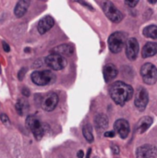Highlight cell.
<instances>
[{"mask_svg":"<svg viewBox=\"0 0 157 158\" xmlns=\"http://www.w3.org/2000/svg\"><path fill=\"white\" fill-rule=\"evenodd\" d=\"M16 110H17L19 115L23 116L29 110V104H28V102L25 99H23V98L18 100V102L16 104Z\"/></svg>","mask_w":157,"mask_h":158,"instance_id":"20","label":"cell"},{"mask_svg":"<svg viewBox=\"0 0 157 158\" xmlns=\"http://www.w3.org/2000/svg\"><path fill=\"white\" fill-rule=\"evenodd\" d=\"M3 49H4V50H5V52H6V53H8V52L10 51L9 45H8L6 43H5V42H3Z\"/></svg>","mask_w":157,"mask_h":158,"instance_id":"25","label":"cell"},{"mask_svg":"<svg viewBox=\"0 0 157 158\" xmlns=\"http://www.w3.org/2000/svg\"><path fill=\"white\" fill-rule=\"evenodd\" d=\"M115 131L122 139H126L130 133V124L127 120L125 119H118L115 122L114 125Z\"/></svg>","mask_w":157,"mask_h":158,"instance_id":"12","label":"cell"},{"mask_svg":"<svg viewBox=\"0 0 157 158\" xmlns=\"http://www.w3.org/2000/svg\"><path fill=\"white\" fill-rule=\"evenodd\" d=\"M109 94L113 101L120 106L130 101L133 95V89L130 85L123 81H116L109 89Z\"/></svg>","mask_w":157,"mask_h":158,"instance_id":"1","label":"cell"},{"mask_svg":"<svg viewBox=\"0 0 157 158\" xmlns=\"http://www.w3.org/2000/svg\"><path fill=\"white\" fill-rule=\"evenodd\" d=\"M90 154H91V149L88 151V155H87V157L86 158H89V156H90Z\"/></svg>","mask_w":157,"mask_h":158,"instance_id":"30","label":"cell"},{"mask_svg":"<svg viewBox=\"0 0 157 158\" xmlns=\"http://www.w3.org/2000/svg\"><path fill=\"white\" fill-rule=\"evenodd\" d=\"M153 124V118L150 117H143L142 118L139 122L137 123V131L139 133H144Z\"/></svg>","mask_w":157,"mask_h":158,"instance_id":"16","label":"cell"},{"mask_svg":"<svg viewBox=\"0 0 157 158\" xmlns=\"http://www.w3.org/2000/svg\"><path fill=\"white\" fill-rule=\"evenodd\" d=\"M51 53L59 55L61 56H70L74 53V47L71 44H61V45H58V46L53 48L51 50Z\"/></svg>","mask_w":157,"mask_h":158,"instance_id":"13","label":"cell"},{"mask_svg":"<svg viewBox=\"0 0 157 158\" xmlns=\"http://www.w3.org/2000/svg\"><path fill=\"white\" fill-rule=\"evenodd\" d=\"M22 94H23L24 96H29V95H30V91H29L28 89L24 88V89L22 90Z\"/></svg>","mask_w":157,"mask_h":158,"instance_id":"26","label":"cell"},{"mask_svg":"<svg viewBox=\"0 0 157 158\" xmlns=\"http://www.w3.org/2000/svg\"><path fill=\"white\" fill-rule=\"evenodd\" d=\"M103 9H104V12L105 13L106 17L113 22H119L122 20V19H123L122 13L116 7V6L112 2H110V1L104 2Z\"/></svg>","mask_w":157,"mask_h":158,"instance_id":"6","label":"cell"},{"mask_svg":"<svg viewBox=\"0 0 157 158\" xmlns=\"http://www.w3.org/2000/svg\"><path fill=\"white\" fill-rule=\"evenodd\" d=\"M112 149H113L115 154H118L119 153V148L117 145H112Z\"/></svg>","mask_w":157,"mask_h":158,"instance_id":"28","label":"cell"},{"mask_svg":"<svg viewBox=\"0 0 157 158\" xmlns=\"http://www.w3.org/2000/svg\"><path fill=\"white\" fill-rule=\"evenodd\" d=\"M157 54V44L156 43H147L143 50H142V56L143 58L153 56Z\"/></svg>","mask_w":157,"mask_h":158,"instance_id":"19","label":"cell"},{"mask_svg":"<svg viewBox=\"0 0 157 158\" xmlns=\"http://www.w3.org/2000/svg\"><path fill=\"white\" fill-rule=\"evenodd\" d=\"M138 3H139V1H137V0H135V1H126V2H125V4H126L127 6H130V7H134Z\"/></svg>","mask_w":157,"mask_h":158,"instance_id":"24","label":"cell"},{"mask_svg":"<svg viewBox=\"0 0 157 158\" xmlns=\"http://www.w3.org/2000/svg\"><path fill=\"white\" fill-rule=\"evenodd\" d=\"M82 132L83 135L85 137V139L89 142V143H93V128L90 124H86L83 129H82Z\"/></svg>","mask_w":157,"mask_h":158,"instance_id":"22","label":"cell"},{"mask_svg":"<svg viewBox=\"0 0 157 158\" xmlns=\"http://www.w3.org/2000/svg\"><path fill=\"white\" fill-rule=\"evenodd\" d=\"M148 101H149V94L146 89L144 88L139 89L135 96V106L140 111H143L147 106Z\"/></svg>","mask_w":157,"mask_h":158,"instance_id":"10","label":"cell"},{"mask_svg":"<svg viewBox=\"0 0 157 158\" xmlns=\"http://www.w3.org/2000/svg\"><path fill=\"white\" fill-rule=\"evenodd\" d=\"M44 62L47 67L54 70H61L67 66V60L64 56L59 55L51 54L44 58Z\"/></svg>","mask_w":157,"mask_h":158,"instance_id":"7","label":"cell"},{"mask_svg":"<svg viewBox=\"0 0 157 158\" xmlns=\"http://www.w3.org/2000/svg\"><path fill=\"white\" fill-rule=\"evenodd\" d=\"M26 126L31 131L37 141H40L43 136V127L41 121L34 116H29L26 119Z\"/></svg>","mask_w":157,"mask_h":158,"instance_id":"5","label":"cell"},{"mask_svg":"<svg viewBox=\"0 0 157 158\" xmlns=\"http://www.w3.org/2000/svg\"><path fill=\"white\" fill-rule=\"evenodd\" d=\"M95 128L98 131H103L108 127V118L104 114H99L95 117L94 119Z\"/></svg>","mask_w":157,"mask_h":158,"instance_id":"18","label":"cell"},{"mask_svg":"<svg viewBox=\"0 0 157 158\" xmlns=\"http://www.w3.org/2000/svg\"><path fill=\"white\" fill-rule=\"evenodd\" d=\"M83 156H84L83 151H82V150L79 151V152H78V158H83Z\"/></svg>","mask_w":157,"mask_h":158,"instance_id":"29","label":"cell"},{"mask_svg":"<svg viewBox=\"0 0 157 158\" xmlns=\"http://www.w3.org/2000/svg\"><path fill=\"white\" fill-rule=\"evenodd\" d=\"M0 119H1L2 123H3L5 126H6V127H10L11 122H10V120H9L8 117H7L6 114H1V115H0Z\"/></svg>","mask_w":157,"mask_h":158,"instance_id":"23","label":"cell"},{"mask_svg":"<svg viewBox=\"0 0 157 158\" xmlns=\"http://www.w3.org/2000/svg\"><path fill=\"white\" fill-rule=\"evenodd\" d=\"M118 69L113 64H106L104 68V78L106 82L113 81L118 76Z\"/></svg>","mask_w":157,"mask_h":158,"instance_id":"15","label":"cell"},{"mask_svg":"<svg viewBox=\"0 0 157 158\" xmlns=\"http://www.w3.org/2000/svg\"><path fill=\"white\" fill-rule=\"evenodd\" d=\"M105 137H114L115 136V133L113 131H107L105 133Z\"/></svg>","mask_w":157,"mask_h":158,"instance_id":"27","label":"cell"},{"mask_svg":"<svg viewBox=\"0 0 157 158\" xmlns=\"http://www.w3.org/2000/svg\"><path fill=\"white\" fill-rule=\"evenodd\" d=\"M55 24V20L51 16H45L43 17L38 23V31L41 34H44L47 32Z\"/></svg>","mask_w":157,"mask_h":158,"instance_id":"14","label":"cell"},{"mask_svg":"<svg viewBox=\"0 0 157 158\" xmlns=\"http://www.w3.org/2000/svg\"><path fill=\"white\" fill-rule=\"evenodd\" d=\"M127 44V39H126V35L123 32H114L110 35L109 39H108V45H109V49L112 53H119L124 45Z\"/></svg>","mask_w":157,"mask_h":158,"instance_id":"3","label":"cell"},{"mask_svg":"<svg viewBox=\"0 0 157 158\" xmlns=\"http://www.w3.org/2000/svg\"><path fill=\"white\" fill-rule=\"evenodd\" d=\"M141 75L146 84L152 85L157 81V69L152 63L144 64L141 69Z\"/></svg>","mask_w":157,"mask_h":158,"instance_id":"4","label":"cell"},{"mask_svg":"<svg viewBox=\"0 0 157 158\" xmlns=\"http://www.w3.org/2000/svg\"><path fill=\"white\" fill-rule=\"evenodd\" d=\"M30 5V1H26V0H20L17 3L15 9H14V14L17 18H21L22 16L25 15L28 7Z\"/></svg>","mask_w":157,"mask_h":158,"instance_id":"17","label":"cell"},{"mask_svg":"<svg viewBox=\"0 0 157 158\" xmlns=\"http://www.w3.org/2000/svg\"><path fill=\"white\" fill-rule=\"evenodd\" d=\"M137 158H156L157 147L152 144H144L140 146L136 152Z\"/></svg>","mask_w":157,"mask_h":158,"instance_id":"9","label":"cell"},{"mask_svg":"<svg viewBox=\"0 0 157 158\" xmlns=\"http://www.w3.org/2000/svg\"><path fill=\"white\" fill-rule=\"evenodd\" d=\"M58 104V96L56 93H48L41 99V106L45 111H53Z\"/></svg>","mask_w":157,"mask_h":158,"instance_id":"8","label":"cell"},{"mask_svg":"<svg viewBox=\"0 0 157 158\" xmlns=\"http://www.w3.org/2000/svg\"><path fill=\"white\" fill-rule=\"evenodd\" d=\"M31 81L33 83L39 86H44L47 84H51L56 81V76L50 70H42V71H34L31 75Z\"/></svg>","mask_w":157,"mask_h":158,"instance_id":"2","label":"cell"},{"mask_svg":"<svg viewBox=\"0 0 157 158\" xmlns=\"http://www.w3.org/2000/svg\"><path fill=\"white\" fill-rule=\"evenodd\" d=\"M143 35L148 38L157 39V26L156 25H150L147 26L143 30Z\"/></svg>","mask_w":157,"mask_h":158,"instance_id":"21","label":"cell"},{"mask_svg":"<svg viewBox=\"0 0 157 158\" xmlns=\"http://www.w3.org/2000/svg\"><path fill=\"white\" fill-rule=\"evenodd\" d=\"M139 53V43L135 38H130L126 44V56L130 60H135Z\"/></svg>","mask_w":157,"mask_h":158,"instance_id":"11","label":"cell"}]
</instances>
